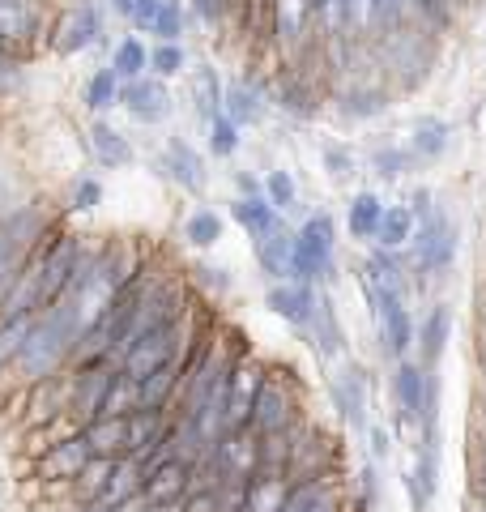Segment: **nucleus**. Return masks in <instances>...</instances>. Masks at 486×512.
I'll return each mask as SVG.
<instances>
[{"mask_svg": "<svg viewBox=\"0 0 486 512\" xmlns=\"http://www.w3.org/2000/svg\"><path fill=\"white\" fill-rule=\"evenodd\" d=\"M150 512H184V500L180 504H150Z\"/></svg>", "mask_w": 486, "mask_h": 512, "instance_id": "5fc2aeb1", "label": "nucleus"}, {"mask_svg": "<svg viewBox=\"0 0 486 512\" xmlns=\"http://www.w3.org/2000/svg\"><path fill=\"white\" fill-rule=\"evenodd\" d=\"M0 60H5V43H0Z\"/></svg>", "mask_w": 486, "mask_h": 512, "instance_id": "bf43d9fd", "label": "nucleus"}, {"mask_svg": "<svg viewBox=\"0 0 486 512\" xmlns=\"http://www.w3.org/2000/svg\"><path fill=\"white\" fill-rule=\"evenodd\" d=\"M99 201H103V184L99 180H77L73 188V210H99Z\"/></svg>", "mask_w": 486, "mask_h": 512, "instance_id": "09e8293b", "label": "nucleus"}, {"mask_svg": "<svg viewBox=\"0 0 486 512\" xmlns=\"http://www.w3.org/2000/svg\"><path fill=\"white\" fill-rule=\"evenodd\" d=\"M457 256V227L448 222V214H427L423 231H418V248H414V265L418 274H444Z\"/></svg>", "mask_w": 486, "mask_h": 512, "instance_id": "0eeeda50", "label": "nucleus"}, {"mask_svg": "<svg viewBox=\"0 0 486 512\" xmlns=\"http://www.w3.org/2000/svg\"><path fill=\"white\" fill-rule=\"evenodd\" d=\"M474 491H478V500L486 504V440H482L478 461H474Z\"/></svg>", "mask_w": 486, "mask_h": 512, "instance_id": "3c124183", "label": "nucleus"}, {"mask_svg": "<svg viewBox=\"0 0 486 512\" xmlns=\"http://www.w3.org/2000/svg\"><path fill=\"white\" fill-rule=\"evenodd\" d=\"M81 512H111L107 504H99V500H94V504H81Z\"/></svg>", "mask_w": 486, "mask_h": 512, "instance_id": "4d7b16f0", "label": "nucleus"}, {"mask_svg": "<svg viewBox=\"0 0 486 512\" xmlns=\"http://www.w3.org/2000/svg\"><path fill=\"white\" fill-rule=\"evenodd\" d=\"M94 461V448L86 444V436H60L56 444H47V453L39 457V478L43 483H64V487H73L81 474H86V466Z\"/></svg>", "mask_w": 486, "mask_h": 512, "instance_id": "423d86ee", "label": "nucleus"}, {"mask_svg": "<svg viewBox=\"0 0 486 512\" xmlns=\"http://www.w3.org/2000/svg\"><path fill=\"white\" fill-rule=\"evenodd\" d=\"M367 440H371V453L388 457V436H384V427H367Z\"/></svg>", "mask_w": 486, "mask_h": 512, "instance_id": "864d4df0", "label": "nucleus"}, {"mask_svg": "<svg viewBox=\"0 0 486 512\" xmlns=\"http://www.w3.org/2000/svg\"><path fill=\"white\" fill-rule=\"evenodd\" d=\"M90 154L99 158V167L116 171V167H128V163H133V141H128L120 128H111V124H103V120H94V124H90Z\"/></svg>", "mask_w": 486, "mask_h": 512, "instance_id": "4be33fe9", "label": "nucleus"}, {"mask_svg": "<svg viewBox=\"0 0 486 512\" xmlns=\"http://www.w3.org/2000/svg\"><path fill=\"white\" fill-rule=\"evenodd\" d=\"M150 69L158 77H175V73L184 69V47L180 43H158L154 52H150Z\"/></svg>", "mask_w": 486, "mask_h": 512, "instance_id": "a18cd8bd", "label": "nucleus"}, {"mask_svg": "<svg viewBox=\"0 0 486 512\" xmlns=\"http://www.w3.org/2000/svg\"><path fill=\"white\" fill-rule=\"evenodd\" d=\"M384 210L388 205L376 197V192H359L346 210V227L354 239H376L380 235V222H384Z\"/></svg>", "mask_w": 486, "mask_h": 512, "instance_id": "a878e982", "label": "nucleus"}, {"mask_svg": "<svg viewBox=\"0 0 486 512\" xmlns=\"http://www.w3.org/2000/svg\"><path fill=\"white\" fill-rule=\"evenodd\" d=\"M145 474H150V470H145L137 457H120L116 470H111V478H107V491L99 495V504L120 508L128 500H141V495H145Z\"/></svg>", "mask_w": 486, "mask_h": 512, "instance_id": "a211bd4d", "label": "nucleus"}, {"mask_svg": "<svg viewBox=\"0 0 486 512\" xmlns=\"http://www.w3.org/2000/svg\"><path fill=\"white\" fill-rule=\"evenodd\" d=\"M103 35V13L94 9V5H73L64 18L56 22V39L52 47L60 56H77V52H86V47Z\"/></svg>", "mask_w": 486, "mask_h": 512, "instance_id": "9d476101", "label": "nucleus"}, {"mask_svg": "<svg viewBox=\"0 0 486 512\" xmlns=\"http://www.w3.org/2000/svg\"><path fill=\"white\" fill-rule=\"evenodd\" d=\"M192 9H197L205 22H218L226 13V0H192Z\"/></svg>", "mask_w": 486, "mask_h": 512, "instance_id": "603ef678", "label": "nucleus"}, {"mask_svg": "<svg viewBox=\"0 0 486 512\" xmlns=\"http://www.w3.org/2000/svg\"><path fill=\"white\" fill-rule=\"evenodd\" d=\"M282 512H342L337 483L333 478H307V483H295L286 495Z\"/></svg>", "mask_w": 486, "mask_h": 512, "instance_id": "6ab92c4d", "label": "nucleus"}, {"mask_svg": "<svg viewBox=\"0 0 486 512\" xmlns=\"http://www.w3.org/2000/svg\"><path fill=\"white\" fill-rule=\"evenodd\" d=\"M154 35L162 43H180V35H184V0H167V9H162Z\"/></svg>", "mask_w": 486, "mask_h": 512, "instance_id": "c03bdc74", "label": "nucleus"}, {"mask_svg": "<svg viewBox=\"0 0 486 512\" xmlns=\"http://www.w3.org/2000/svg\"><path fill=\"white\" fill-rule=\"evenodd\" d=\"M256 261H261V269L269 278H295V235H290L286 227L273 231L265 239H256Z\"/></svg>", "mask_w": 486, "mask_h": 512, "instance_id": "412c9836", "label": "nucleus"}, {"mask_svg": "<svg viewBox=\"0 0 486 512\" xmlns=\"http://www.w3.org/2000/svg\"><path fill=\"white\" fill-rule=\"evenodd\" d=\"M278 103H282V111H290V116H299V120H312L316 116V90L307 86L303 77H282Z\"/></svg>", "mask_w": 486, "mask_h": 512, "instance_id": "473e14b6", "label": "nucleus"}, {"mask_svg": "<svg viewBox=\"0 0 486 512\" xmlns=\"http://www.w3.org/2000/svg\"><path fill=\"white\" fill-rule=\"evenodd\" d=\"M290 487L295 483H290L286 474H256L243 483V508L239 512H282Z\"/></svg>", "mask_w": 486, "mask_h": 512, "instance_id": "aec40b11", "label": "nucleus"}, {"mask_svg": "<svg viewBox=\"0 0 486 512\" xmlns=\"http://www.w3.org/2000/svg\"><path fill=\"white\" fill-rule=\"evenodd\" d=\"M162 9H167V0H137L128 18H133V26H137V30H154V26H158V18H162Z\"/></svg>", "mask_w": 486, "mask_h": 512, "instance_id": "de8ad7c7", "label": "nucleus"}, {"mask_svg": "<svg viewBox=\"0 0 486 512\" xmlns=\"http://www.w3.org/2000/svg\"><path fill=\"white\" fill-rule=\"evenodd\" d=\"M94 457H128V419H94L81 427Z\"/></svg>", "mask_w": 486, "mask_h": 512, "instance_id": "b1692460", "label": "nucleus"}, {"mask_svg": "<svg viewBox=\"0 0 486 512\" xmlns=\"http://www.w3.org/2000/svg\"><path fill=\"white\" fill-rule=\"evenodd\" d=\"M120 103L137 124H162L171 116V94L158 77H137V82H128Z\"/></svg>", "mask_w": 486, "mask_h": 512, "instance_id": "9b49d317", "label": "nucleus"}, {"mask_svg": "<svg viewBox=\"0 0 486 512\" xmlns=\"http://www.w3.org/2000/svg\"><path fill=\"white\" fill-rule=\"evenodd\" d=\"M133 410H141V380L133 376H116V384H111V397H107V410L103 419H128Z\"/></svg>", "mask_w": 486, "mask_h": 512, "instance_id": "e433bc0d", "label": "nucleus"}, {"mask_svg": "<svg viewBox=\"0 0 486 512\" xmlns=\"http://www.w3.org/2000/svg\"><path fill=\"white\" fill-rule=\"evenodd\" d=\"M299 423V397L282 376H269L261 397H256L252 410V431L256 436H278V431H290Z\"/></svg>", "mask_w": 486, "mask_h": 512, "instance_id": "20e7f679", "label": "nucleus"}, {"mask_svg": "<svg viewBox=\"0 0 486 512\" xmlns=\"http://www.w3.org/2000/svg\"><path fill=\"white\" fill-rule=\"evenodd\" d=\"M435 487H440V444H435V440H423V444H418L414 470L405 474V491H410L414 512H427V508H431Z\"/></svg>", "mask_w": 486, "mask_h": 512, "instance_id": "dca6fc26", "label": "nucleus"}, {"mask_svg": "<svg viewBox=\"0 0 486 512\" xmlns=\"http://www.w3.org/2000/svg\"><path fill=\"white\" fill-rule=\"evenodd\" d=\"M307 333H312L316 355H324V359H333L337 350H342V325H337V312H333L329 295H320V308L312 316V325H307Z\"/></svg>", "mask_w": 486, "mask_h": 512, "instance_id": "cd10ccee", "label": "nucleus"}, {"mask_svg": "<svg viewBox=\"0 0 486 512\" xmlns=\"http://www.w3.org/2000/svg\"><path fill=\"white\" fill-rule=\"evenodd\" d=\"M333 406L342 410V419L354 423V427H367V372L359 363L342 367V372L333 376Z\"/></svg>", "mask_w": 486, "mask_h": 512, "instance_id": "4468645a", "label": "nucleus"}, {"mask_svg": "<svg viewBox=\"0 0 486 512\" xmlns=\"http://www.w3.org/2000/svg\"><path fill=\"white\" fill-rule=\"evenodd\" d=\"M192 99H197V116L214 124L222 116V99H226V90L218 82V73L209 69V64H201V73H197V82H192Z\"/></svg>", "mask_w": 486, "mask_h": 512, "instance_id": "2f4dec72", "label": "nucleus"}, {"mask_svg": "<svg viewBox=\"0 0 486 512\" xmlns=\"http://www.w3.org/2000/svg\"><path fill=\"white\" fill-rule=\"evenodd\" d=\"M333 248L337 231L329 214H312L295 231V282H316L333 269Z\"/></svg>", "mask_w": 486, "mask_h": 512, "instance_id": "f257e3e1", "label": "nucleus"}, {"mask_svg": "<svg viewBox=\"0 0 486 512\" xmlns=\"http://www.w3.org/2000/svg\"><path fill=\"white\" fill-rule=\"evenodd\" d=\"M367 299H371V308H376L384 350L393 359H405V350L418 342L414 316H410V308H405V295L401 291H367Z\"/></svg>", "mask_w": 486, "mask_h": 512, "instance_id": "7ed1b4c3", "label": "nucleus"}, {"mask_svg": "<svg viewBox=\"0 0 486 512\" xmlns=\"http://www.w3.org/2000/svg\"><path fill=\"white\" fill-rule=\"evenodd\" d=\"M324 171H329L333 180H346V175H354V154L346 146H329L324 150Z\"/></svg>", "mask_w": 486, "mask_h": 512, "instance_id": "49530a36", "label": "nucleus"}, {"mask_svg": "<svg viewBox=\"0 0 486 512\" xmlns=\"http://www.w3.org/2000/svg\"><path fill=\"white\" fill-rule=\"evenodd\" d=\"M474 512H486V504H482V500H478V504H474Z\"/></svg>", "mask_w": 486, "mask_h": 512, "instance_id": "13d9d810", "label": "nucleus"}, {"mask_svg": "<svg viewBox=\"0 0 486 512\" xmlns=\"http://www.w3.org/2000/svg\"><path fill=\"white\" fill-rule=\"evenodd\" d=\"M265 197L278 205V210H290V205H295L299 188H295V180H290V171H269L265 175Z\"/></svg>", "mask_w": 486, "mask_h": 512, "instance_id": "a19ab883", "label": "nucleus"}, {"mask_svg": "<svg viewBox=\"0 0 486 512\" xmlns=\"http://www.w3.org/2000/svg\"><path fill=\"white\" fill-rule=\"evenodd\" d=\"M222 116H231L239 128L252 124V120H261V94H256V86H248V82H231V86H226Z\"/></svg>", "mask_w": 486, "mask_h": 512, "instance_id": "7c9ffc66", "label": "nucleus"}, {"mask_svg": "<svg viewBox=\"0 0 486 512\" xmlns=\"http://www.w3.org/2000/svg\"><path fill=\"white\" fill-rule=\"evenodd\" d=\"M427 380L431 372L423 363H397V376H393V393H397V406H401V423H423V410H427Z\"/></svg>", "mask_w": 486, "mask_h": 512, "instance_id": "2eb2a0df", "label": "nucleus"}, {"mask_svg": "<svg viewBox=\"0 0 486 512\" xmlns=\"http://www.w3.org/2000/svg\"><path fill=\"white\" fill-rule=\"evenodd\" d=\"M39 30V5L35 0H0V43H26Z\"/></svg>", "mask_w": 486, "mask_h": 512, "instance_id": "5701e85b", "label": "nucleus"}, {"mask_svg": "<svg viewBox=\"0 0 486 512\" xmlns=\"http://www.w3.org/2000/svg\"><path fill=\"white\" fill-rule=\"evenodd\" d=\"M111 5H116L120 13H133V5H137V0H111Z\"/></svg>", "mask_w": 486, "mask_h": 512, "instance_id": "6e6d98bb", "label": "nucleus"}, {"mask_svg": "<svg viewBox=\"0 0 486 512\" xmlns=\"http://www.w3.org/2000/svg\"><path fill=\"white\" fill-rule=\"evenodd\" d=\"M201 466H192L184 457H167L162 466L145 474V504H180L197 487Z\"/></svg>", "mask_w": 486, "mask_h": 512, "instance_id": "6e6552de", "label": "nucleus"}, {"mask_svg": "<svg viewBox=\"0 0 486 512\" xmlns=\"http://www.w3.org/2000/svg\"><path fill=\"white\" fill-rule=\"evenodd\" d=\"M231 214L243 231H248L252 239H265L273 231H282V210L273 205L265 192H252V197H235L231 201Z\"/></svg>", "mask_w": 486, "mask_h": 512, "instance_id": "f3484780", "label": "nucleus"}, {"mask_svg": "<svg viewBox=\"0 0 486 512\" xmlns=\"http://www.w3.org/2000/svg\"><path fill=\"white\" fill-rule=\"evenodd\" d=\"M410 158H414V150H401V146H388V150H376L371 154V167H376L384 180H397V175L410 167Z\"/></svg>", "mask_w": 486, "mask_h": 512, "instance_id": "37998d69", "label": "nucleus"}, {"mask_svg": "<svg viewBox=\"0 0 486 512\" xmlns=\"http://www.w3.org/2000/svg\"><path fill=\"white\" fill-rule=\"evenodd\" d=\"M265 380H269V367L261 359H252V355L235 367L231 384H226V402H222L226 436H231V431H248L252 427V410H256V397H261Z\"/></svg>", "mask_w": 486, "mask_h": 512, "instance_id": "f03ea898", "label": "nucleus"}, {"mask_svg": "<svg viewBox=\"0 0 486 512\" xmlns=\"http://www.w3.org/2000/svg\"><path fill=\"white\" fill-rule=\"evenodd\" d=\"M120 94H124V90H120V73L107 64V69H99V73H94L90 82H86V107H90V111H107L111 103H120Z\"/></svg>", "mask_w": 486, "mask_h": 512, "instance_id": "58836bf2", "label": "nucleus"}, {"mask_svg": "<svg viewBox=\"0 0 486 512\" xmlns=\"http://www.w3.org/2000/svg\"><path fill=\"white\" fill-rule=\"evenodd\" d=\"M192 274H197V282H201V286H214V291H226V286H231V278H226V269H218V265H197Z\"/></svg>", "mask_w": 486, "mask_h": 512, "instance_id": "8fccbe9b", "label": "nucleus"}, {"mask_svg": "<svg viewBox=\"0 0 486 512\" xmlns=\"http://www.w3.org/2000/svg\"><path fill=\"white\" fill-rule=\"evenodd\" d=\"M209 150H214L218 158H231L239 150V124L231 116H218L214 124H209Z\"/></svg>", "mask_w": 486, "mask_h": 512, "instance_id": "ea45409f", "label": "nucleus"}, {"mask_svg": "<svg viewBox=\"0 0 486 512\" xmlns=\"http://www.w3.org/2000/svg\"><path fill=\"white\" fill-rule=\"evenodd\" d=\"M116 376H120V367H111V363H86L73 372V419H81V427L103 419Z\"/></svg>", "mask_w": 486, "mask_h": 512, "instance_id": "39448f33", "label": "nucleus"}, {"mask_svg": "<svg viewBox=\"0 0 486 512\" xmlns=\"http://www.w3.org/2000/svg\"><path fill=\"white\" fill-rule=\"evenodd\" d=\"M39 312H18V316H0V367L18 363V355L26 350L30 333H35Z\"/></svg>", "mask_w": 486, "mask_h": 512, "instance_id": "bb28decb", "label": "nucleus"}, {"mask_svg": "<svg viewBox=\"0 0 486 512\" xmlns=\"http://www.w3.org/2000/svg\"><path fill=\"white\" fill-rule=\"evenodd\" d=\"M184 239L192 248H214L218 239H222V218L214 214V210H192L188 218H184Z\"/></svg>", "mask_w": 486, "mask_h": 512, "instance_id": "f704fd0d", "label": "nucleus"}, {"mask_svg": "<svg viewBox=\"0 0 486 512\" xmlns=\"http://www.w3.org/2000/svg\"><path fill=\"white\" fill-rule=\"evenodd\" d=\"M265 303H269V312H278L282 320H290V325L307 329L312 325V316H316V308H320V295H316L312 282H278L265 295Z\"/></svg>", "mask_w": 486, "mask_h": 512, "instance_id": "f8f14e48", "label": "nucleus"}, {"mask_svg": "<svg viewBox=\"0 0 486 512\" xmlns=\"http://www.w3.org/2000/svg\"><path fill=\"white\" fill-rule=\"evenodd\" d=\"M116 461H120V457H94V461H90L86 474H81L77 483H73V491H77L81 504H94V500H99V495L107 491V478H111V470H116Z\"/></svg>", "mask_w": 486, "mask_h": 512, "instance_id": "c9c22d12", "label": "nucleus"}, {"mask_svg": "<svg viewBox=\"0 0 486 512\" xmlns=\"http://www.w3.org/2000/svg\"><path fill=\"white\" fill-rule=\"evenodd\" d=\"M414 227H418V214L410 210V205H388L384 210V222H380V248H388V252H397V248H405L414 239Z\"/></svg>", "mask_w": 486, "mask_h": 512, "instance_id": "c85d7f7f", "label": "nucleus"}, {"mask_svg": "<svg viewBox=\"0 0 486 512\" xmlns=\"http://www.w3.org/2000/svg\"><path fill=\"white\" fill-rule=\"evenodd\" d=\"M158 171L167 175V180H175L184 192H201L205 188V158L188 146L184 137H171L167 150H162L158 158Z\"/></svg>", "mask_w": 486, "mask_h": 512, "instance_id": "ddd939ff", "label": "nucleus"}, {"mask_svg": "<svg viewBox=\"0 0 486 512\" xmlns=\"http://www.w3.org/2000/svg\"><path fill=\"white\" fill-rule=\"evenodd\" d=\"M312 0H273V9H269V22H273V30L286 39V43H295L299 35H303V26H307V18H312Z\"/></svg>", "mask_w": 486, "mask_h": 512, "instance_id": "c756f323", "label": "nucleus"}, {"mask_svg": "<svg viewBox=\"0 0 486 512\" xmlns=\"http://www.w3.org/2000/svg\"><path fill=\"white\" fill-rule=\"evenodd\" d=\"M64 414H73V376H47L30 384V397H26V423H56Z\"/></svg>", "mask_w": 486, "mask_h": 512, "instance_id": "1a4fd4ad", "label": "nucleus"}, {"mask_svg": "<svg viewBox=\"0 0 486 512\" xmlns=\"http://www.w3.org/2000/svg\"><path fill=\"white\" fill-rule=\"evenodd\" d=\"M111 69H116L120 77H128V82H137V77H145V69H150V47H145L137 35L124 39L116 47V56H111Z\"/></svg>", "mask_w": 486, "mask_h": 512, "instance_id": "4c0bfd02", "label": "nucleus"}, {"mask_svg": "<svg viewBox=\"0 0 486 512\" xmlns=\"http://www.w3.org/2000/svg\"><path fill=\"white\" fill-rule=\"evenodd\" d=\"M410 150L418 158H440L448 150V124L444 120H435V116H423L414 124V141H410Z\"/></svg>", "mask_w": 486, "mask_h": 512, "instance_id": "72a5a7b5", "label": "nucleus"}, {"mask_svg": "<svg viewBox=\"0 0 486 512\" xmlns=\"http://www.w3.org/2000/svg\"><path fill=\"white\" fill-rule=\"evenodd\" d=\"M342 111H346V116H354V120L380 116V111H384V94L380 90H354V94H346Z\"/></svg>", "mask_w": 486, "mask_h": 512, "instance_id": "79ce46f5", "label": "nucleus"}, {"mask_svg": "<svg viewBox=\"0 0 486 512\" xmlns=\"http://www.w3.org/2000/svg\"><path fill=\"white\" fill-rule=\"evenodd\" d=\"M448 333H452V312L440 303V308L427 312L423 329H418V346H423V367L427 372H435V363H440L444 346H448Z\"/></svg>", "mask_w": 486, "mask_h": 512, "instance_id": "393cba45", "label": "nucleus"}]
</instances>
